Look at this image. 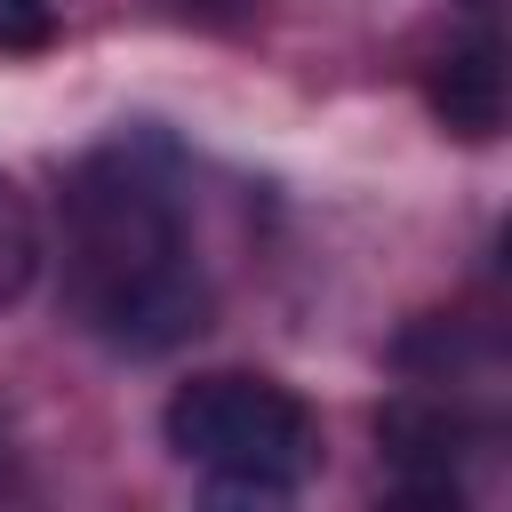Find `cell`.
<instances>
[{
	"label": "cell",
	"instance_id": "6da1fadb",
	"mask_svg": "<svg viewBox=\"0 0 512 512\" xmlns=\"http://www.w3.org/2000/svg\"><path fill=\"white\" fill-rule=\"evenodd\" d=\"M64 296L120 360H160L208 328V272L176 192L136 152L80 160L64 192Z\"/></svg>",
	"mask_w": 512,
	"mask_h": 512
},
{
	"label": "cell",
	"instance_id": "7a4b0ae2",
	"mask_svg": "<svg viewBox=\"0 0 512 512\" xmlns=\"http://www.w3.org/2000/svg\"><path fill=\"white\" fill-rule=\"evenodd\" d=\"M160 440L192 480H208L216 496H240V504H288L320 472L312 408L280 376H256V368L184 376L160 408Z\"/></svg>",
	"mask_w": 512,
	"mask_h": 512
},
{
	"label": "cell",
	"instance_id": "3957f363",
	"mask_svg": "<svg viewBox=\"0 0 512 512\" xmlns=\"http://www.w3.org/2000/svg\"><path fill=\"white\" fill-rule=\"evenodd\" d=\"M432 112H440V128H456L464 144H488V136L504 128V32H496L488 8H480L472 32L440 56V72H432Z\"/></svg>",
	"mask_w": 512,
	"mask_h": 512
},
{
	"label": "cell",
	"instance_id": "277c9868",
	"mask_svg": "<svg viewBox=\"0 0 512 512\" xmlns=\"http://www.w3.org/2000/svg\"><path fill=\"white\" fill-rule=\"evenodd\" d=\"M32 280H40V216H32V200L0 176V312H16V304L32 296Z\"/></svg>",
	"mask_w": 512,
	"mask_h": 512
},
{
	"label": "cell",
	"instance_id": "5b68a950",
	"mask_svg": "<svg viewBox=\"0 0 512 512\" xmlns=\"http://www.w3.org/2000/svg\"><path fill=\"white\" fill-rule=\"evenodd\" d=\"M56 32V0H0V48H40Z\"/></svg>",
	"mask_w": 512,
	"mask_h": 512
},
{
	"label": "cell",
	"instance_id": "8992f818",
	"mask_svg": "<svg viewBox=\"0 0 512 512\" xmlns=\"http://www.w3.org/2000/svg\"><path fill=\"white\" fill-rule=\"evenodd\" d=\"M472 8H488V0H472Z\"/></svg>",
	"mask_w": 512,
	"mask_h": 512
}]
</instances>
